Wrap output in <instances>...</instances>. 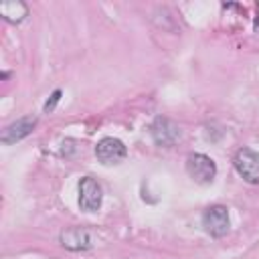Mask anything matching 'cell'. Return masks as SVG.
<instances>
[{"label": "cell", "instance_id": "cell-1", "mask_svg": "<svg viewBox=\"0 0 259 259\" xmlns=\"http://www.w3.org/2000/svg\"><path fill=\"white\" fill-rule=\"evenodd\" d=\"M186 172L198 184H208L217 176V164L206 154H190L186 158Z\"/></svg>", "mask_w": 259, "mask_h": 259}, {"label": "cell", "instance_id": "cell-2", "mask_svg": "<svg viewBox=\"0 0 259 259\" xmlns=\"http://www.w3.org/2000/svg\"><path fill=\"white\" fill-rule=\"evenodd\" d=\"M235 170L249 184H259V154L251 148H241L233 158Z\"/></svg>", "mask_w": 259, "mask_h": 259}, {"label": "cell", "instance_id": "cell-3", "mask_svg": "<svg viewBox=\"0 0 259 259\" xmlns=\"http://www.w3.org/2000/svg\"><path fill=\"white\" fill-rule=\"evenodd\" d=\"M202 227L208 235L212 237H223L229 233L231 221H229V210L223 204H212L204 210L202 214Z\"/></svg>", "mask_w": 259, "mask_h": 259}, {"label": "cell", "instance_id": "cell-4", "mask_svg": "<svg viewBox=\"0 0 259 259\" xmlns=\"http://www.w3.org/2000/svg\"><path fill=\"white\" fill-rule=\"evenodd\" d=\"M95 156L101 164L113 166V164H119L127 156V150H125L123 142L117 138H101L95 146Z\"/></svg>", "mask_w": 259, "mask_h": 259}, {"label": "cell", "instance_id": "cell-5", "mask_svg": "<svg viewBox=\"0 0 259 259\" xmlns=\"http://www.w3.org/2000/svg\"><path fill=\"white\" fill-rule=\"evenodd\" d=\"M101 198H103V194H101L99 182L91 176L81 178V182H79V206L87 212H95L101 206Z\"/></svg>", "mask_w": 259, "mask_h": 259}, {"label": "cell", "instance_id": "cell-6", "mask_svg": "<svg viewBox=\"0 0 259 259\" xmlns=\"http://www.w3.org/2000/svg\"><path fill=\"white\" fill-rule=\"evenodd\" d=\"M150 130H152V138H154V142L158 146L170 148V146H174L180 140V127H178V123H174L168 117H156Z\"/></svg>", "mask_w": 259, "mask_h": 259}, {"label": "cell", "instance_id": "cell-7", "mask_svg": "<svg viewBox=\"0 0 259 259\" xmlns=\"http://www.w3.org/2000/svg\"><path fill=\"white\" fill-rule=\"evenodd\" d=\"M36 121H38V119H36L34 115H24V117L12 121L10 125L4 127V132H2V136H0V142H2V144H16V142H20L22 138H26V136L34 130Z\"/></svg>", "mask_w": 259, "mask_h": 259}, {"label": "cell", "instance_id": "cell-8", "mask_svg": "<svg viewBox=\"0 0 259 259\" xmlns=\"http://www.w3.org/2000/svg\"><path fill=\"white\" fill-rule=\"evenodd\" d=\"M61 245L69 251H85L91 247L89 233L81 227H69L61 233Z\"/></svg>", "mask_w": 259, "mask_h": 259}, {"label": "cell", "instance_id": "cell-9", "mask_svg": "<svg viewBox=\"0 0 259 259\" xmlns=\"http://www.w3.org/2000/svg\"><path fill=\"white\" fill-rule=\"evenodd\" d=\"M0 16L6 20V22H12V24H18L22 22L26 16H28V6L20 0H8V2H2L0 4Z\"/></svg>", "mask_w": 259, "mask_h": 259}, {"label": "cell", "instance_id": "cell-10", "mask_svg": "<svg viewBox=\"0 0 259 259\" xmlns=\"http://www.w3.org/2000/svg\"><path fill=\"white\" fill-rule=\"evenodd\" d=\"M61 99V91L57 89V91H53V95H51V101H47L45 103V111H53V107L57 105V101Z\"/></svg>", "mask_w": 259, "mask_h": 259}]
</instances>
